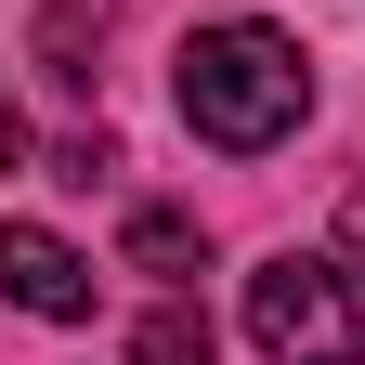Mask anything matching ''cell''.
<instances>
[{"label":"cell","mask_w":365,"mask_h":365,"mask_svg":"<svg viewBox=\"0 0 365 365\" xmlns=\"http://www.w3.org/2000/svg\"><path fill=\"white\" fill-rule=\"evenodd\" d=\"M313 118V66H300V39L287 26H261V14H222L182 39V130L222 157H261V144H287V130Z\"/></svg>","instance_id":"cell-1"},{"label":"cell","mask_w":365,"mask_h":365,"mask_svg":"<svg viewBox=\"0 0 365 365\" xmlns=\"http://www.w3.org/2000/svg\"><path fill=\"white\" fill-rule=\"evenodd\" d=\"M248 339L274 365H365V287H352V261L274 248L248 274Z\"/></svg>","instance_id":"cell-2"},{"label":"cell","mask_w":365,"mask_h":365,"mask_svg":"<svg viewBox=\"0 0 365 365\" xmlns=\"http://www.w3.org/2000/svg\"><path fill=\"white\" fill-rule=\"evenodd\" d=\"M0 300L39 313V327H78L91 313V261L66 235H39V222H0Z\"/></svg>","instance_id":"cell-3"},{"label":"cell","mask_w":365,"mask_h":365,"mask_svg":"<svg viewBox=\"0 0 365 365\" xmlns=\"http://www.w3.org/2000/svg\"><path fill=\"white\" fill-rule=\"evenodd\" d=\"M130 274H157V287H196V274H209L196 209H130Z\"/></svg>","instance_id":"cell-4"},{"label":"cell","mask_w":365,"mask_h":365,"mask_svg":"<svg viewBox=\"0 0 365 365\" xmlns=\"http://www.w3.org/2000/svg\"><path fill=\"white\" fill-rule=\"evenodd\" d=\"M130 365H209V313H182V300H157L144 327H130Z\"/></svg>","instance_id":"cell-5"},{"label":"cell","mask_w":365,"mask_h":365,"mask_svg":"<svg viewBox=\"0 0 365 365\" xmlns=\"http://www.w3.org/2000/svg\"><path fill=\"white\" fill-rule=\"evenodd\" d=\"M39 39H53V53H66V78L91 91V39H105V14H78V0H53V14H39Z\"/></svg>","instance_id":"cell-6"},{"label":"cell","mask_w":365,"mask_h":365,"mask_svg":"<svg viewBox=\"0 0 365 365\" xmlns=\"http://www.w3.org/2000/svg\"><path fill=\"white\" fill-rule=\"evenodd\" d=\"M26 157V118H14V91H0V170H14Z\"/></svg>","instance_id":"cell-7"},{"label":"cell","mask_w":365,"mask_h":365,"mask_svg":"<svg viewBox=\"0 0 365 365\" xmlns=\"http://www.w3.org/2000/svg\"><path fill=\"white\" fill-rule=\"evenodd\" d=\"M339 235H352V248H365V182H352V209H339Z\"/></svg>","instance_id":"cell-8"}]
</instances>
